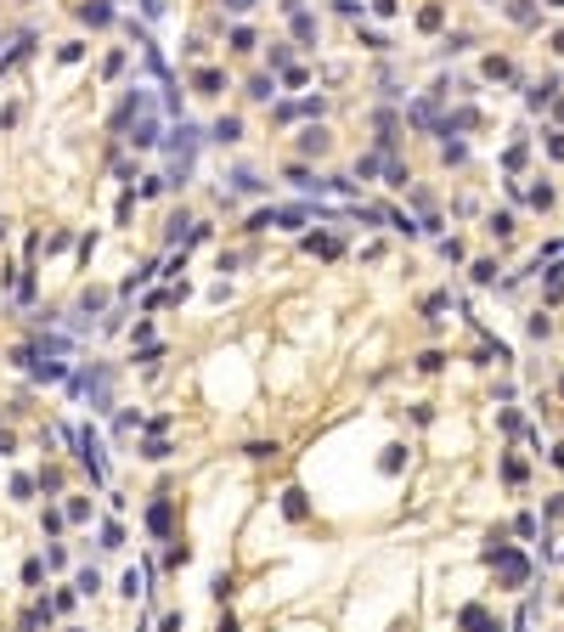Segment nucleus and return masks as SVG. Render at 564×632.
<instances>
[{
	"mask_svg": "<svg viewBox=\"0 0 564 632\" xmlns=\"http://www.w3.org/2000/svg\"><path fill=\"white\" fill-rule=\"evenodd\" d=\"M547 6H564V0H547Z\"/></svg>",
	"mask_w": 564,
	"mask_h": 632,
	"instance_id": "obj_16",
	"label": "nucleus"
},
{
	"mask_svg": "<svg viewBox=\"0 0 564 632\" xmlns=\"http://www.w3.org/2000/svg\"><path fill=\"white\" fill-rule=\"evenodd\" d=\"M237 130H243L237 119H221V124H214V142H237Z\"/></svg>",
	"mask_w": 564,
	"mask_h": 632,
	"instance_id": "obj_11",
	"label": "nucleus"
},
{
	"mask_svg": "<svg viewBox=\"0 0 564 632\" xmlns=\"http://www.w3.org/2000/svg\"><path fill=\"white\" fill-rule=\"evenodd\" d=\"M305 248H311V255H322V260H333V255H339V248H344V243H339V237H311Z\"/></svg>",
	"mask_w": 564,
	"mask_h": 632,
	"instance_id": "obj_8",
	"label": "nucleus"
},
{
	"mask_svg": "<svg viewBox=\"0 0 564 632\" xmlns=\"http://www.w3.org/2000/svg\"><path fill=\"white\" fill-rule=\"evenodd\" d=\"M192 85H198L203 96H214V91L226 85V74H221V68H198V74H192Z\"/></svg>",
	"mask_w": 564,
	"mask_h": 632,
	"instance_id": "obj_4",
	"label": "nucleus"
},
{
	"mask_svg": "<svg viewBox=\"0 0 564 632\" xmlns=\"http://www.w3.org/2000/svg\"><path fill=\"white\" fill-rule=\"evenodd\" d=\"M176 136H181V142L169 147V176H176V181H187V176H192V153H198V130H187V124H181Z\"/></svg>",
	"mask_w": 564,
	"mask_h": 632,
	"instance_id": "obj_1",
	"label": "nucleus"
},
{
	"mask_svg": "<svg viewBox=\"0 0 564 632\" xmlns=\"http://www.w3.org/2000/svg\"><path fill=\"white\" fill-rule=\"evenodd\" d=\"M74 446H79V463H85V469H91L96 480H108V457H102L96 435H91V429H79V435H74Z\"/></svg>",
	"mask_w": 564,
	"mask_h": 632,
	"instance_id": "obj_3",
	"label": "nucleus"
},
{
	"mask_svg": "<svg viewBox=\"0 0 564 632\" xmlns=\"http://www.w3.org/2000/svg\"><path fill=\"white\" fill-rule=\"evenodd\" d=\"M463 626H468V632H497V626L486 621V610H480V604H468V610H463Z\"/></svg>",
	"mask_w": 564,
	"mask_h": 632,
	"instance_id": "obj_7",
	"label": "nucleus"
},
{
	"mask_svg": "<svg viewBox=\"0 0 564 632\" xmlns=\"http://www.w3.org/2000/svg\"><path fill=\"white\" fill-rule=\"evenodd\" d=\"M288 6H293V0H288ZM293 34H299V40H316V23L299 12V6H293Z\"/></svg>",
	"mask_w": 564,
	"mask_h": 632,
	"instance_id": "obj_9",
	"label": "nucleus"
},
{
	"mask_svg": "<svg viewBox=\"0 0 564 632\" xmlns=\"http://www.w3.org/2000/svg\"><path fill=\"white\" fill-rule=\"evenodd\" d=\"M226 6H232V12H248V6H254V0H226Z\"/></svg>",
	"mask_w": 564,
	"mask_h": 632,
	"instance_id": "obj_14",
	"label": "nucleus"
},
{
	"mask_svg": "<svg viewBox=\"0 0 564 632\" xmlns=\"http://www.w3.org/2000/svg\"><path fill=\"white\" fill-rule=\"evenodd\" d=\"M169 520H176V509H169V497H158V502H153V514H147V525L164 536V531H169Z\"/></svg>",
	"mask_w": 564,
	"mask_h": 632,
	"instance_id": "obj_5",
	"label": "nucleus"
},
{
	"mask_svg": "<svg viewBox=\"0 0 564 632\" xmlns=\"http://www.w3.org/2000/svg\"><path fill=\"white\" fill-rule=\"evenodd\" d=\"M441 17H446L441 6H423V12H418V28H441Z\"/></svg>",
	"mask_w": 564,
	"mask_h": 632,
	"instance_id": "obj_12",
	"label": "nucleus"
},
{
	"mask_svg": "<svg viewBox=\"0 0 564 632\" xmlns=\"http://www.w3.org/2000/svg\"><path fill=\"white\" fill-rule=\"evenodd\" d=\"M282 509H288V520H305L311 502H305V491H282Z\"/></svg>",
	"mask_w": 564,
	"mask_h": 632,
	"instance_id": "obj_6",
	"label": "nucleus"
},
{
	"mask_svg": "<svg viewBox=\"0 0 564 632\" xmlns=\"http://www.w3.org/2000/svg\"><path fill=\"white\" fill-rule=\"evenodd\" d=\"M232 51H254V34L248 28H232Z\"/></svg>",
	"mask_w": 564,
	"mask_h": 632,
	"instance_id": "obj_13",
	"label": "nucleus"
},
{
	"mask_svg": "<svg viewBox=\"0 0 564 632\" xmlns=\"http://www.w3.org/2000/svg\"><path fill=\"white\" fill-rule=\"evenodd\" d=\"M79 17H85V23H96V28H102V23H108V17H113V6H102V0H96V6H79Z\"/></svg>",
	"mask_w": 564,
	"mask_h": 632,
	"instance_id": "obj_10",
	"label": "nucleus"
},
{
	"mask_svg": "<svg viewBox=\"0 0 564 632\" xmlns=\"http://www.w3.org/2000/svg\"><path fill=\"white\" fill-rule=\"evenodd\" d=\"M339 6H344V12H356V6H361V0H339Z\"/></svg>",
	"mask_w": 564,
	"mask_h": 632,
	"instance_id": "obj_15",
	"label": "nucleus"
},
{
	"mask_svg": "<svg viewBox=\"0 0 564 632\" xmlns=\"http://www.w3.org/2000/svg\"><path fill=\"white\" fill-rule=\"evenodd\" d=\"M486 559H491V565L502 570V581H508V587H525V576H531V565H525V559H519V554H508V547H502V542L491 547V554H486Z\"/></svg>",
	"mask_w": 564,
	"mask_h": 632,
	"instance_id": "obj_2",
	"label": "nucleus"
}]
</instances>
